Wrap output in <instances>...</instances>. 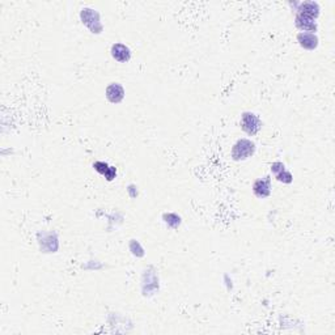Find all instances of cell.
Here are the masks:
<instances>
[{"mask_svg": "<svg viewBox=\"0 0 335 335\" xmlns=\"http://www.w3.org/2000/svg\"><path fill=\"white\" fill-rule=\"evenodd\" d=\"M285 166L284 164L281 163H274L272 165H271V172L274 173V174H278L279 172H281V170H284Z\"/></svg>", "mask_w": 335, "mask_h": 335, "instance_id": "obj_14", "label": "cell"}, {"mask_svg": "<svg viewBox=\"0 0 335 335\" xmlns=\"http://www.w3.org/2000/svg\"><path fill=\"white\" fill-rule=\"evenodd\" d=\"M115 176H117V169H115L114 166H110L108 172H106L105 178L108 181H113L115 178Z\"/></svg>", "mask_w": 335, "mask_h": 335, "instance_id": "obj_15", "label": "cell"}, {"mask_svg": "<svg viewBox=\"0 0 335 335\" xmlns=\"http://www.w3.org/2000/svg\"><path fill=\"white\" fill-rule=\"evenodd\" d=\"M106 98H108L109 102L112 104H119V102L123 101L125 98V88L119 83H112L106 87Z\"/></svg>", "mask_w": 335, "mask_h": 335, "instance_id": "obj_5", "label": "cell"}, {"mask_svg": "<svg viewBox=\"0 0 335 335\" xmlns=\"http://www.w3.org/2000/svg\"><path fill=\"white\" fill-rule=\"evenodd\" d=\"M297 14L305 15V16L317 20V17H318L319 15L318 3H315V2H304V3H301L298 6Z\"/></svg>", "mask_w": 335, "mask_h": 335, "instance_id": "obj_9", "label": "cell"}, {"mask_svg": "<svg viewBox=\"0 0 335 335\" xmlns=\"http://www.w3.org/2000/svg\"><path fill=\"white\" fill-rule=\"evenodd\" d=\"M130 250H131L132 254L136 255V257H143V255H144V250H143V247L140 246L139 242L135 240H131V242H130Z\"/></svg>", "mask_w": 335, "mask_h": 335, "instance_id": "obj_12", "label": "cell"}, {"mask_svg": "<svg viewBox=\"0 0 335 335\" xmlns=\"http://www.w3.org/2000/svg\"><path fill=\"white\" fill-rule=\"evenodd\" d=\"M275 178H276L279 182H283V183H291L292 180H293V177H292L291 173L285 169L279 172L278 174H275Z\"/></svg>", "mask_w": 335, "mask_h": 335, "instance_id": "obj_11", "label": "cell"}, {"mask_svg": "<svg viewBox=\"0 0 335 335\" xmlns=\"http://www.w3.org/2000/svg\"><path fill=\"white\" fill-rule=\"evenodd\" d=\"M253 193L254 195L259 198V199H264L267 196L271 195V178L270 176H266L263 178H258L254 181L253 183Z\"/></svg>", "mask_w": 335, "mask_h": 335, "instance_id": "obj_4", "label": "cell"}, {"mask_svg": "<svg viewBox=\"0 0 335 335\" xmlns=\"http://www.w3.org/2000/svg\"><path fill=\"white\" fill-rule=\"evenodd\" d=\"M255 152V143L251 142L250 139H240L236 142V144L233 146L232 151H230V156L234 161H244L247 160L249 157L254 155Z\"/></svg>", "mask_w": 335, "mask_h": 335, "instance_id": "obj_2", "label": "cell"}, {"mask_svg": "<svg viewBox=\"0 0 335 335\" xmlns=\"http://www.w3.org/2000/svg\"><path fill=\"white\" fill-rule=\"evenodd\" d=\"M80 20L93 34H100L104 31L100 14L93 8H83L80 11Z\"/></svg>", "mask_w": 335, "mask_h": 335, "instance_id": "obj_1", "label": "cell"}, {"mask_svg": "<svg viewBox=\"0 0 335 335\" xmlns=\"http://www.w3.org/2000/svg\"><path fill=\"white\" fill-rule=\"evenodd\" d=\"M241 129L244 130L249 136L257 135L262 129V121L257 114L250 112H245L241 115Z\"/></svg>", "mask_w": 335, "mask_h": 335, "instance_id": "obj_3", "label": "cell"}, {"mask_svg": "<svg viewBox=\"0 0 335 335\" xmlns=\"http://www.w3.org/2000/svg\"><path fill=\"white\" fill-rule=\"evenodd\" d=\"M297 42L305 50H315L318 48V37L313 33H305L300 32L297 34Z\"/></svg>", "mask_w": 335, "mask_h": 335, "instance_id": "obj_8", "label": "cell"}, {"mask_svg": "<svg viewBox=\"0 0 335 335\" xmlns=\"http://www.w3.org/2000/svg\"><path fill=\"white\" fill-rule=\"evenodd\" d=\"M93 168H95L96 170H97L100 174H102V176H105L106 172L109 170V168H110V165H108L106 163H104V161H97V163L93 164Z\"/></svg>", "mask_w": 335, "mask_h": 335, "instance_id": "obj_13", "label": "cell"}, {"mask_svg": "<svg viewBox=\"0 0 335 335\" xmlns=\"http://www.w3.org/2000/svg\"><path fill=\"white\" fill-rule=\"evenodd\" d=\"M164 221L168 224V227L178 228L181 224V217L176 215V213H165L164 215Z\"/></svg>", "mask_w": 335, "mask_h": 335, "instance_id": "obj_10", "label": "cell"}, {"mask_svg": "<svg viewBox=\"0 0 335 335\" xmlns=\"http://www.w3.org/2000/svg\"><path fill=\"white\" fill-rule=\"evenodd\" d=\"M294 24H296L297 29L305 32V33L315 34V32H317V23H315L314 19H310V17L305 16V15L296 14Z\"/></svg>", "mask_w": 335, "mask_h": 335, "instance_id": "obj_6", "label": "cell"}, {"mask_svg": "<svg viewBox=\"0 0 335 335\" xmlns=\"http://www.w3.org/2000/svg\"><path fill=\"white\" fill-rule=\"evenodd\" d=\"M110 54H112L113 59L117 61L118 63H127L131 59V50L129 46H126L125 44H114L110 49Z\"/></svg>", "mask_w": 335, "mask_h": 335, "instance_id": "obj_7", "label": "cell"}]
</instances>
